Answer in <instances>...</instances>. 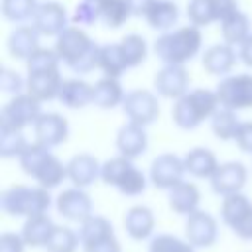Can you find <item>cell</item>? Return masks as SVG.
<instances>
[{
  "instance_id": "1",
  "label": "cell",
  "mask_w": 252,
  "mask_h": 252,
  "mask_svg": "<svg viewBox=\"0 0 252 252\" xmlns=\"http://www.w3.org/2000/svg\"><path fill=\"white\" fill-rule=\"evenodd\" d=\"M98 51L96 45L81 28H67L55 41V53L59 61H63L71 71L85 75L98 67Z\"/></svg>"
},
{
  "instance_id": "2",
  "label": "cell",
  "mask_w": 252,
  "mask_h": 252,
  "mask_svg": "<svg viewBox=\"0 0 252 252\" xmlns=\"http://www.w3.org/2000/svg\"><path fill=\"white\" fill-rule=\"evenodd\" d=\"M201 43H203V35L199 28L183 26L173 32L161 33L154 43V51L165 65H183L185 61L197 55Z\"/></svg>"
},
{
  "instance_id": "3",
  "label": "cell",
  "mask_w": 252,
  "mask_h": 252,
  "mask_svg": "<svg viewBox=\"0 0 252 252\" xmlns=\"http://www.w3.org/2000/svg\"><path fill=\"white\" fill-rule=\"evenodd\" d=\"M217 110H219L217 93L209 89H195L183 94L179 100H175L171 118L175 126H179L181 130H193L205 118H213Z\"/></svg>"
},
{
  "instance_id": "4",
  "label": "cell",
  "mask_w": 252,
  "mask_h": 252,
  "mask_svg": "<svg viewBox=\"0 0 252 252\" xmlns=\"http://www.w3.org/2000/svg\"><path fill=\"white\" fill-rule=\"evenodd\" d=\"M2 211L10 217H37L47 215L51 205L49 191L43 187H28V185H14L6 189L0 197Z\"/></svg>"
},
{
  "instance_id": "5",
  "label": "cell",
  "mask_w": 252,
  "mask_h": 252,
  "mask_svg": "<svg viewBox=\"0 0 252 252\" xmlns=\"http://www.w3.org/2000/svg\"><path fill=\"white\" fill-rule=\"evenodd\" d=\"M215 93L222 108L228 110L252 108V75L248 73L230 75L217 85Z\"/></svg>"
},
{
  "instance_id": "6",
  "label": "cell",
  "mask_w": 252,
  "mask_h": 252,
  "mask_svg": "<svg viewBox=\"0 0 252 252\" xmlns=\"http://www.w3.org/2000/svg\"><path fill=\"white\" fill-rule=\"evenodd\" d=\"M220 217L224 224L242 240H252V203L242 193L222 199Z\"/></svg>"
},
{
  "instance_id": "7",
  "label": "cell",
  "mask_w": 252,
  "mask_h": 252,
  "mask_svg": "<svg viewBox=\"0 0 252 252\" xmlns=\"http://www.w3.org/2000/svg\"><path fill=\"white\" fill-rule=\"evenodd\" d=\"M41 114L43 112L39 100H35L32 94H18L4 104L0 114V126L22 130L28 124H35Z\"/></svg>"
},
{
  "instance_id": "8",
  "label": "cell",
  "mask_w": 252,
  "mask_h": 252,
  "mask_svg": "<svg viewBox=\"0 0 252 252\" xmlns=\"http://www.w3.org/2000/svg\"><path fill=\"white\" fill-rule=\"evenodd\" d=\"M122 108H124V114L128 116V122L142 126V128L152 124L159 114V102H158L156 94H152L146 89L130 91L124 96Z\"/></svg>"
},
{
  "instance_id": "9",
  "label": "cell",
  "mask_w": 252,
  "mask_h": 252,
  "mask_svg": "<svg viewBox=\"0 0 252 252\" xmlns=\"http://www.w3.org/2000/svg\"><path fill=\"white\" fill-rule=\"evenodd\" d=\"M219 236L217 219L207 211H195L185 220V240L193 248H209Z\"/></svg>"
},
{
  "instance_id": "10",
  "label": "cell",
  "mask_w": 252,
  "mask_h": 252,
  "mask_svg": "<svg viewBox=\"0 0 252 252\" xmlns=\"http://www.w3.org/2000/svg\"><path fill=\"white\" fill-rule=\"evenodd\" d=\"M185 165L183 159L177 158L175 154H161L152 161L150 167V181L158 189H173L183 181Z\"/></svg>"
},
{
  "instance_id": "11",
  "label": "cell",
  "mask_w": 252,
  "mask_h": 252,
  "mask_svg": "<svg viewBox=\"0 0 252 252\" xmlns=\"http://www.w3.org/2000/svg\"><path fill=\"white\" fill-rule=\"evenodd\" d=\"M248 171L240 161H226L220 163L215 175L211 177V189L220 197H230L242 191L246 185Z\"/></svg>"
},
{
  "instance_id": "12",
  "label": "cell",
  "mask_w": 252,
  "mask_h": 252,
  "mask_svg": "<svg viewBox=\"0 0 252 252\" xmlns=\"http://www.w3.org/2000/svg\"><path fill=\"white\" fill-rule=\"evenodd\" d=\"M33 134H35V144L49 150V148L59 146L67 140L69 124L57 112H43L37 118V122L33 124Z\"/></svg>"
},
{
  "instance_id": "13",
  "label": "cell",
  "mask_w": 252,
  "mask_h": 252,
  "mask_svg": "<svg viewBox=\"0 0 252 252\" xmlns=\"http://www.w3.org/2000/svg\"><path fill=\"white\" fill-rule=\"evenodd\" d=\"M187 85H189V73L185 71L183 65H165L154 77V87L158 94H161L163 98L179 100L183 94H187Z\"/></svg>"
},
{
  "instance_id": "14",
  "label": "cell",
  "mask_w": 252,
  "mask_h": 252,
  "mask_svg": "<svg viewBox=\"0 0 252 252\" xmlns=\"http://www.w3.org/2000/svg\"><path fill=\"white\" fill-rule=\"evenodd\" d=\"M55 207H57V213L61 217H65L69 220H75V222H83L93 215L91 197L83 189H77V187L61 191L57 195Z\"/></svg>"
},
{
  "instance_id": "15",
  "label": "cell",
  "mask_w": 252,
  "mask_h": 252,
  "mask_svg": "<svg viewBox=\"0 0 252 252\" xmlns=\"http://www.w3.org/2000/svg\"><path fill=\"white\" fill-rule=\"evenodd\" d=\"M33 28L39 35H61L67 30V12L59 2H43L33 16Z\"/></svg>"
},
{
  "instance_id": "16",
  "label": "cell",
  "mask_w": 252,
  "mask_h": 252,
  "mask_svg": "<svg viewBox=\"0 0 252 252\" xmlns=\"http://www.w3.org/2000/svg\"><path fill=\"white\" fill-rule=\"evenodd\" d=\"M61 85H63V79H61L59 69L28 73V81H26L28 94H32V96H33L35 100H39V102L57 98Z\"/></svg>"
},
{
  "instance_id": "17",
  "label": "cell",
  "mask_w": 252,
  "mask_h": 252,
  "mask_svg": "<svg viewBox=\"0 0 252 252\" xmlns=\"http://www.w3.org/2000/svg\"><path fill=\"white\" fill-rule=\"evenodd\" d=\"M100 167L98 159L91 154H77L69 159L67 163V179L77 187V189H85L91 183L96 181V177H100Z\"/></svg>"
},
{
  "instance_id": "18",
  "label": "cell",
  "mask_w": 252,
  "mask_h": 252,
  "mask_svg": "<svg viewBox=\"0 0 252 252\" xmlns=\"http://www.w3.org/2000/svg\"><path fill=\"white\" fill-rule=\"evenodd\" d=\"M148 148V136L142 126H136L132 122L124 124L116 134V150L122 158L134 159L142 156Z\"/></svg>"
},
{
  "instance_id": "19",
  "label": "cell",
  "mask_w": 252,
  "mask_h": 252,
  "mask_svg": "<svg viewBox=\"0 0 252 252\" xmlns=\"http://www.w3.org/2000/svg\"><path fill=\"white\" fill-rule=\"evenodd\" d=\"M169 209L177 215H193L195 211H199V203H201V193L199 187L191 181H181L179 185H175L173 189H169V197H167Z\"/></svg>"
},
{
  "instance_id": "20",
  "label": "cell",
  "mask_w": 252,
  "mask_h": 252,
  "mask_svg": "<svg viewBox=\"0 0 252 252\" xmlns=\"http://www.w3.org/2000/svg\"><path fill=\"white\" fill-rule=\"evenodd\" d=\"M156 226V217L150 207L136 205L130 207L124 215V228L134 240H146L152 236Z\"/></svg>"
},
{
  "instance_id": "21",
  "label": "cell",
  "mask_w": 252,
  "mask_h": 252,
  "mask_svg": "<svg viewBox=\"0 0 252 252\" xmlns=\"http://www.w3.org/2000/svg\"><path fill=\"white\" fill-rule=\"evenodd\" d=\"M39 49V32L33 26H18L8 37V51L16 59H30Z\"/></svg>"
},
{
  "instance_id": "22",
  "label": "cell",
  "mask_w": 252,
  "mask_h": 252,
  "mask_svg": "<svg viewBox=\"0 0 252 252\" xmlns=\"http://www.w3.org/2000/svg\"><path fill=\"white\" fill-rule=\"evenodd\" d=\"M183 165H185L187 173H191L193 177H199V179H205V177L211 179L215 175V171L219 169L217 156L207 148L189 150L183 158Z\"/></svg>"
},
{
  "instance_id": "23",
  "label": "cell",
  "mask_w": 252,
  "mask_h": 252,
  "mask_svg": "<svg viewBox=\"0 0 252 252\" xmlns=\"http://www.w3.org/2000/svg\"><path fill=\"white\" fill-rule=\"evenodd\" d=\"M57 100L69 108H83L93 102V85L83 79H67L59 89Z\"/></svg>"
},
{
  "instance_id": "24",
  "label": "cell",
  "mask_w": 252,
  "mask_h": 252,
  "mask_svg": "<svg viewBox=\"0 0 252 252\" xmlns=\"http://www.w3.org/2000/svg\"><path fill=\"white\" fill-rule=\"evenodd\" d=\"M53 228H55V224L47 215H37V217L26 219L20 234H22L26 246H30V248H41L43 246L45 248Z\"/></svg>"
},
{
  "instance_id": "25",
  "label": "cell",
  "mask_w": 252,
  "mask_h": 252,
  "mask_svg": "<svg viewBox=\"0 0 252 252\" xmlns=\"http://www.w3.org/2000/svg\"><path fill=\"white\" fill-rule=\"evenodd\" d=\"M236 63V53L230 45L219 43L203 53V69L211 75H226Z\"/></svg>"
},
{
  "instance_id": "26",
  "label": "cell",
  "mask_w": 252,
  "mask_h": 252,
  "mask_svg": "<svg viewBox=\"0 0 252 252\" xmlns=\"http://www.w3.org/2000/svg\"><path fill=\"white\" fill-rule=\"evenodd\" d=\"M110 236H114V228H112L110 220L102 215H91L87 220L81 222L79 238H81L83 250L104 240V238H110Z\"/></svg>"
},
{
  "instance_id": "27",
  "label": "cell",
  "mask_w": 252,
  "mask_h": 252,
  "mask_svg": "<svg viewBox=\"0 0 252 252\" xmlns=\"http://www.w3.org/2000/svg\"><path fill=\"white\" fill-rule=\"evenodd\" d=\"M124 91L118 79L102 77L93 85V102L100 108H114L124 102Z\"/></svg>"
},
{
  "instance_id": "28",
  "label": "cell",
  "mask_w": 252,
  "mask_h": 252,
  "mask_svg": "<svg viewBox=\"0 0 252 252\" xmlns=\"http://www.w3.org/2000/svg\"><path fill=\"white\" fill-rule=\"evenodd\" d=\"M98 69L108 79H118L128 69L126 59H124L122 49H120V43L100 45V51H98Z\"/></svg>"
},
{
  "instance_id": "29",
  "label": "cell",
  "mask_w": 252,
  "mask_h": 252,
  "mask_svg": "<svg viewBox=\"0 0 252 252\" xmlns=\"http://www.w3.org/2000/svg\"><path fill=\"white\" fill-rule=\"evenodd\" d=\"M144 18L154 30H161L163 32V30L173 28V24L179 18V8L171 0H156Z\"/></svg>"
},
{
  "instance_id": "30",
  "label": "cell",
  "mask_w": 252,
  "mask_h": 252,
  "mask_svg": "<svg viewBox=\"0 0 252 252\" xmlns=\"http://www.w3.org/2000/svg\"><path fill=\"white\" fill-rule=\"evenodd\" d=\"M220 32H222V37H224V43L226 45H242L248 37H250V22H248V16L244 12H236L232 14L230 18H226L222 24H220Z\"/></svg>"
},
{
  "instance_id": "31",
  "label": "cell",
  "mask_w": 252,
  "mask_h": 252,
  "mask_svg": "<svg viewBox=\"0 0 252 252\" xmlns=\"http://www.w3.org/2000/svg\"><path fill=\"white\" fill-rule=\"evenodd\" d=\"M240 124L242 122L236 118L234 110L228 108H219L211 118V130L219 140H234Z\"/></svg>"
},
{
  "instance_id": "32",
  "label": "cell",
  "mask_w": 252,
  "mask_h": 252,
  "mask_svg": "<svg viewBox=\"0 0 252 252\" xmlns=\"http://www.w3.org/2000/svg\"><path fill=\"white\" fill-rule=\"evenodd\" d=\"M67 177V165H63L53 154L45 159V163L39 167V171L35 173V181H37V187H43V189H53L57 187L63 179Z\"/></svg>"
},
{
  "instance_id": "33",
  "label": "cell",
  "mask_w": 252,
  "mask_h": 252,
  "mask_svg": "<svg viewBox=\"0 0 252 252\" xmlns=\"http://www.w3.org/2000/svg\"><path fill=\"white\" fill-rule=\"evenodd\" d=\"M98 14H100V20L104 22V26H108V28H120L132 16L126 0H100Z\"/></svg>"
},
{
  "instance_id": "34",
  "label": "cell",
  "mask_w": 252,
  "mask_h": 252,
  "mask_svg": "<svg viewBox=\"0 0 252 252\" xmlns=\"http://www.w3.org/2000/svg\"><path fill=\"white\" fill-rule=\"evenodd\" d=\"M79 244H81V238L73 228L55 224V228L45 244V250L47 252H75L79 248Z\"/></svg>"
},
{
  "instance_id": "35",
  "label": "cell",
  "mask_w": 252,
  "mask_h": 252,
  "mask_svg": "<svg viewBox=\"0 0 252 252\" xmlns=\"http://www.w3.org/2000/svg\"><path fill=\"white\" fill-rule=\"evenodd\" d=\"M187 18L191 20V26H197V28L209 26L213 22H219L217 2L215 0H189Z\"/></svg>"
},
{
  "instance_id": "36",
  "label": "cell",
  "mask_w": 252,
  "mask_h": 252,
  "mask_svg": "<svg viewBox=\"0 0 252 252\" xmlns=\"http://www.w3.org/2000/svg\"><path fill=\"white\" fill-rule=\"evenodd\" d=\"M120 49L122 55L126 59L128 67H138L144 63L146 55H148V47H146V39L138 33H128L120 39Z\"/></svg>"
},
{
  "instance_id": "37",
  "label": "cell",
  "mask_w": 252,
  "mask_h": 252,
  "mask_svg": "<svg viewBox=\"0 0 252 252\" xmlns=\"http://www.w3.org/2000/svg\"><path fill=\"white\" fill-rule=\"evenodd\" d=\"M51 156V152L39 144H28V148L22 152V156L18 158L20 159V167L26 175L30 177H35V173L39 171V167L45 163V159Z\"/></svg>"
},
{
  "instance_id": "38",
  "label": "cell",
  "mask_w": 252,
  "mask_h": 252,
  "mask_svg": "<svg viewBox=\"0 0 252 252\" xmlns=\"http://www.w3.org/2000/svg\"><path fill=\"white\" fill-rule=\"evenodd\" d=\"M28 148V142L22 130L0 126V156L2 158H20L22 152Z\"/></svg>"
},
{
  "instance_id": "39",
  "label": "cell",
  "mask_w": 252,
  "mask_h": 252,
  "mask_svg": "<svg viewBox=\"0 0 252 252\" xmlns=\"http://www.w3.org/2000/svg\"><path fill=\"white\" fill-rule=\"evenodd\" d=\"M37 0H2V16L8 22H24L37 12Z\"/></svg>"
},
{
  "instance_id": "40",
  "label": "cell",
  "mask_w": 252,
  "mask_h": 252,
  "mask_svg": "<svg viewBox=\"0 0 252 252\" xmlns=\"http://www.w3.org/2000/svg\"><path fill=\"white\" fill-rule=\"evenodd\" d=\"M134 163H132V159H126V158H122V156H118V158H110L108 161H104L102 163V167H100V179L106 183V185H118V181L124 177V173L132 167Z\"/></svg>"
},
{
  "instance_id": "41",
  "label": "cell",
  "mask_w": 252,
  "mask_h": 252,
  "mask_svg": "<svg viewBox=\"0 0 252 252\" xmlns=\"http://www.w3.org/2000/svg\"><path fill=\"white\" fill-rule=\"evenodd\" d=\"M150 252H195V248L173 234H158L150 242Z\"/></svg>"
},
{
  "instance_id": "42",
  "label": "cell",
  "mask_w": 252,
  "mask_h": 252,
  "mask_svg": "<svg viewBox=\"0 0 252 252\" xmlns=\"http://www.w3.org/2000/svg\"><path fill=\"white\" fill-rule=\"evenodd\" d=\"M26 69H28V73L59 69V57H57L55 49L39 47V49H37V51H35V53L26 61Z\"/></svg>"
},
{
  "instance_id": "43",
  "label": "cell",
  "mask_w": 252,
  "mask_h": 252,
  "mask_svg": "<svg viewBox=\"0 0 252 252\" xmlns=\"http://www.w3.org/2000/svg\"><path fill=\"white\" fill-rule=\"evenodd\" d=\"M116 189H118L122 195H126V197H136V195L144 193V189H146V175H144L136 165H132V167L124 173V177L118 181Z\"/></svg>"
},
{
  "instance_id": "44",
  "label": "cell",
  "mask_w": 252,
  "mask_h": 252,
  "mask_svg": "<svg viewBox=\"0 0 252 252\" xmlns=\"http://www.w3.org/2000/svg\"><path fill=\"white\" fill-rule=\"evenodd\" d=\"M96 20H100L98 4H93V2H81V4L75 8V16H73V22H75V24H81V26H93Z\"/></svg>"
},
{
  "instance_id": "45",
  "label": "cell",
  "mask_w": 252,
  "mask_h": 252,
  "mask_svg": "<svg viewBox=\"0 0 252 252\" xmlns=\"http://www.w3.org/2000/svg\"><path fill=\"white\" fill-rule=\"evenodd\" d=\"M0 89H2L4 93H10V94L18 96V94H22L24 81H22V77H20L16 71H12V69H2V73H0Z\"/></svg>"
},
{
  "instance_id": "46",
  "label": "cell",
  "mask_w": 252,
  "mask_h": 252,
  "mask_svg": "<svg viewBox=\"0 0 252 252\" xmlns=\"http://www.w3.org/2000/svg\"><path fill=\"white\" fill-rule=\"evenodd\" d=\"M26 242L22 234L16 232H4L0 236V252H24Z\"/></svg>"
},
{
  "instance_id": "47",
  "label": "cell",
  "mask_w": 252,
  "mask_h": 252,
  "mask_svg": "<svg viewBox=\"0 0 252 252\" xmlns=\"http://www.w3.org/2000/svg\"><path fill=\"white\" fill-rule=\"evenodd\" d=\"M234 142H236V146H238L242 152L252 154V122H250V120L240 124Z\"/></svg>"
},
{
  "instance_id": "48",
  "label": "cell",
  "mask_w": 252,
  "mask_h": 252,
  "mask_svg": "<svg viewBox=\"0 0 252 252\" xmlns=\"http://www.w3.org/2000/svg\"><path fill=\"white\" fill-rule=\"evenodd\" d=\"M215 2H217V16L220 24L238 12V0H215Z\"/></svg>"
},
{
  "instance_id": "49",
  "label": "cell",
  "mask_w": 252,
  "mask_h": 252,
  "mask_svg": "<svg viewBox=\"0 0 252 252\" xmlns=\"http://www.w3.org/2000/svg\"><path fill=\"white\" fill-rule=\"evenodd\" d=\"M85 252H122V248H120L118 238L116 236H110V238H104V240H100V242L85 248Z\"/></svg>"
},
{
  "instance_id": "50",
  "label": "cell",
  "mask_w": 252,
  "mask_h": 252,
  "mask_svg": "<svg viewBox=\"0 0 252 252\" xmlns=\"http://www.w3.org/2000/svg\"><path fill=\"white\" fill-rule=\"evenodd\" d=\"M154 2H156V0H126L130 14H132V16H140V18L148 14V10L152 8Z\"/></svg>"
},
{
  "instance_id": "51",
  "label": "cell",
  "mask_w": 252,
  "mask_h": 252,
  "mask_svg": "<svg viewBox=\"0 0 252 252\" xmlns=\"http://www.w3.org/2000/svg\"><path fill=\"white\" fill-rule=\"evenodd\" d=\"M240 59L244 61V65H248V67H252V35L240 45Z\"/></svg>"
},
{
  "instance_id": "52",
  "label": "cell",
  "mask_w": 252,
  "mask_h": 252,
  "mask_svg": "<svg viewBox=\"0 0 252 252\" xmlns=\"http://www.w3.org/2000/svg\"><path fill=\"white\" fill-rule=\"evenodd\" d=\"M83 2H93V4H98L100 0H83Z\"/></svg>"
}]
</instances>
